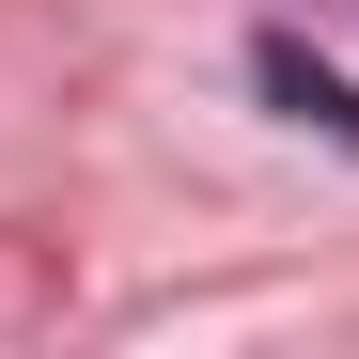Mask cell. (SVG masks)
I'll use <instances>...</instances> for the list:
<instances>
[{
    "label": "cell",
    "instance_id": "obj_1",
    "mask_svg": "<svg viewBox=\"0 0 359 359\" xmlns=\"http://www.w3.org/2000/svg\"><path fill=\"white\" fill-rule=\"evenodd\" d=\"M266 94L297 109V126H328V141H359V94H344V79L313 63V47H266Z\"/></svg>",
    "mask_w": 359,
    "mask_h": 359
}]
</instances>
